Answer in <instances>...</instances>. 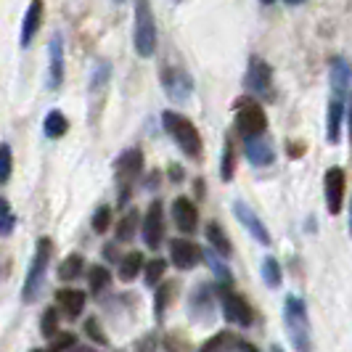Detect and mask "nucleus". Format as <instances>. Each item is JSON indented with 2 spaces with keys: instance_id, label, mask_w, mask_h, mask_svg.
<instances>
[{
  "instance_id": "1",
  "label": "nucleus",
  "mask_w": 352,
  "mask_h": 352,
  "mask_svg": "<svg viewBox=\"0 0 352 352\" xmlns=\"http://www.w3.org/2000/svg\"><path fill=\"white\" fill-rule=\"evenodd\" d=\"M283 323L289 339L294 344V352H313V342H310V318H307V307L302 297L289 294L283 302Z\"/></svg>"
},
{
  "instance_id": "2",
  "label": "nucleus",
  "mask_w": 352,
  "mask_h": 352,
  "mask_svg": "<svg viewBox=\"0 0 352 352\" xmlns=\"http://www.w3.org/2000/svg\"><path fill=\"white\" fill-rule=\"evenodd\" d=\"M162 122H164L167 135L177 143V148H180L186 157L188 159L201 157V135H199L196 124L191 122L188 117H183V114L167 109V111H162Z\"/></svg>"
},
{
  "instance_id": "3",
  "label": "nucleus",
  "mask_w": 352,
  "mask_h": 352,
  "mask_svg": "<svg viewBox=\"0 0 352 352\" xmlns=\"http://www.w3.org/2000/svg\"><path fill=\"white\" fill-rule=\"evenodd\" d=\"M51 254H53V241L51 239H40L35 247V257H32L30 270H27V278H24V289H21L24 302L37 300V294H40V289H43V281H45V273H48Z\"/></svg>"
},
{
  "instance_id": "4",
  "label": "nucleus",
  "mask_w": 352,
  "mask_h": 352,
  "mask_svg": "<svg viewBox=\"0 0 352 352\" xmlns=\"http://www.w3.org/2000/svg\"><path fill=\"white\" fill-rule=\"evenodd\" d=\"M133 43L135 51L143 58H151L157 53V19L148 3L135 6V30H133Z\"/></svg>"
},
{
  "instance_id": "5",
  "label": "nucleus",
  "mask_w": 352,
  "mask_h": 352,
  "mask_svg": "<svg viewBox=\"0 0 352 352\" xmlns=\"http://www.w3.org/2000/svg\"><path fill=\"white\" fill-rule=\"evenodd\" d=\"M236 130L247 138H260L265 130H267V114L257 101L252 98H241L236 104Z\"/></svg>"
},
{
  "instance_id": "6",
  "label": "nucleus",
  "mask_w": 352,
  "mask_h": 352,
  "mask_svg": "<svg viewBox=\"0 0 352 352\" xmlns=\"http://www.w3.org/2000/svg\"><path fill=\"white\" fill-rule=\"evenodd\" d=\"M217 297H220V310H223L226 320L236 323V326H244V329L252 326L254 313H252V307H249L247 300H244L241 294H236V292H230V289H220Z\"/></svg>"
},
{
  "instance_id": "7",
  "label": "nucleus",
  "mask_w": 352,
  "mask_h": 352,
  "mask_svg": "<svg viewBox=\"0 0 352 352\" xmlns=\"http://www.w3.org/2000/svg\"><path fill=\"white\" fill-rule=\"evenodd\" d=\"M344 191H347L344 170H342V167L326 170V177H323V196H326V210L331 212V214H339V212H342Z\"/></svg>"
},
{
  "instance_id": "8",
  "label": "nucleus",
  "mask_w": 352,
  "mask_h": 352,
  "mask_svg": "<svg viewBox=\"0 0 352 352\" xmlns=\"http://www.w3.org/2000/svg\"><path fill=\"white\" fill-rule=\"evenodd\" d=\"M162 85H164V93L175 101V104H183V101H188L191 98V90H194V80L188 77V72L186 69H164L162 72Z\"/></svg>"
},
{
  "instance_id": "9",
  "label": "nucleus",
  "mask_w": 352,
  "mask_h": 352,
  "mask_svg": "<svg viewBox=\"0 0 352 352\" xmlns=\"http://www.w3.org/2000/svg\"><path fill=\"white\" fill-rule=\"evenodd\" d=\"M162 239H164V210L162 201H151L143 217V241L148 249H159Z\"/></svg>"
},
{
  "instance_id": "10",
  "label": "nucleus",
  "mask_w": 352,
  "mask_h": 352,
  "mask_svg": "<svg viewBox=\"0 0 352 352\" xmlns=\"http://www.w3.org/2000/svg\"><path fill=\"white\" fill-rule=\"evenodd\" d=\"M201 252L204 249L188 241V239H173L170 241V260L177 270H194L196 265L201 263Z\"/></svg>"
},
{
  "instance_id": "11",
  "label": "nucleus",
  "mask_w": 352,
  "mask_h": 352,
  "mask_svg": "<svg viewBox=\"0 0 352 352\" xmlns=\"http://www.w3.org/2000/svg\"><path fill=\"white\" fill-rule=\"evenodd\" d=\"M114 173H117V180L122 183L124 188H130L143 173V151L141 148H127L122 157L114 162Z\"/></svg>"
},
{
  "instance_id": "12",
  "label": "nucleus",
  "mask_w": 352,
  "mask_h": 352,
  "mask_svg": "<svg viewBox=\"0 0 352 352\" xmlns=\"http://www.w3.org/2000/svg\"><path fill=\"white\" fill-rule=\"evenodd\" d=\"M247 85L252 93L257 96H267L270 85H273V72L267 67V61L260 56H252L249 58V69H247Z\"/></svg>"
},
{
  "instance_id": "13",
  "label": "nucleus",
  "mask_w": 352,
  "mask_h": 352,
  "mask_svg": "<svg viewBox=\"0 0 352 352\" xmlns=\"http://www.w3.org/2000/svg\"><path fill=\"white\" fill-rule=\"evenodd\" d=\"M173 220H175L177 230L194 233L199 228V210H196L194 201L186 199V196H177L175 201H173Z\"/></svg>"
},
{
  "instance_id": "14",
  "label": "nucleus",
  "mask_w": 352,
  "mask_h": 352,
  "mask_svg": "<svg viewBox=\"0 0 352 352\" xmlns=\"http://www.w3.org/2000/svg\"><path fill=\"white\" fill-rule=\"evenodd\" d=\"M233 212H236V217H239V223L244 226V228L260 241V244H270V233H267V228H265V223L257 217V212L252 210V207H247L244 201H236L233 204Z\"/></svg>"
},
{
  "instance_id": "15",
  "label": "nucleus",
  "mask_w": 352,
  "mask_h": 352,
  "mask_svg": "<svg viewBox=\"0 0 352 352\" xmlns=\"http://www.w3.org/2000/svg\"><path fill=\"white\" fill-rule=\"evenodd\" d=\"M48 56H51V67H48V88L58 90L61 88V82H64V40H61V35L51 37Z\"/></svg>"
},
{
  "instance_id": "16",
  "label": "nucleus",
  "mask_w": 352,
  "mask_h": 352,
  "mask_svg": "<svg viewBox=\"0 0 352 352\" xmlns=\"http://www.w3.org/2000/svg\"><path fill=\"white\" fill-rule=\"evenodd\" d=\"M244 154H247L249 164H254V167H267L276 162V151H273L270 141H265V138H247Z\"/></svg>"
},
{
  "instance_id": "17",
  "label": "nucleus",
  "mask_w": 352,
  "mask_h": 352,
  "mask_svg": "<svg viewBox=\"0 0 352 352\" xmlns=\"http://www.w3.org/2000/svg\"><path fill=\"white\" fill-rule=\"evenodd\" d=\"M85 294L77 292V289H61L56 292V310L64 313L67 318H77L85 310Z\"/></svg>"
},
{
  "instance_id": "18",
  "label": "nucleus",
  "mask_w": 352,
  "mask_h": 352,
  "mask_svg": "<svg viewBox=\"0 0 352 352\" xmlns=\"http://www.w3.org/2000/svg\"><path fill=\"white\" fill-rule=\"evenodd\" d=\"M342 117H344V101L331 98L329 114H326V141L329 143H339V138H342Z\"/></svg>"
},
{
  "instance_id": "19",
  "label": "nucleus",
  "mask_w": 352,
  "mask_h": 352,
  "mask_svg": "<svg viewBox=\"0 0 352 352\" xmlns=\"http://www.w3.org/2000/svg\"><path fill=\"white\" fill-rule=\"evenodd\" d=\"M352 82V67L347 58H334L331 61V88H334V98H342L344 90Z\"/></svg>"
},
{
  "instance_id": "20",
  "label": "nucleus",
  "mask_w": 352,
  "mask_h": 352,
  "mask_svg": "<svg viewBox=\"0 0 352 352\" xmlns=\"http://www.w3.org/2000/svg\"><path fill=\"white\" fill-rule=\"evenodd\" d=\"M40 19H43V3H32L24 14V24H21V45L27 48L32 40H35L37 30H40Z\"/></svg>"
},
{
  "instance_id": "21",
  "label": "nucleus",
  "mask_w": 352,
  "mask_h": 352,
  "mask_svg": "<svg viewBox=\"0 0 352 352\" xmlns=\"http://www.w3.org/2000/svg\"><path fill=\"white\" fill-rule=\"evenodd\" d=\"M138 226H141V214L135 210L124 212V217H120V223H117V241H133L135 239V233H138Z\"/></svg>"
},
{
  "instance_id": "22",
  "label": "nucleus",
  "mask_w": 352,
  "mask_h": 352,
  "mask_svg": "<svg viewBox=\"0 0 352 352\" xmlns=\"http://www.w3.org/2000/svg\"><path fill=\"white\" fill-rule=\"evenodd\" d=\"M207 241L212 244V252H217L220 257H230L233 247H230V241H228V236H226V230L220 228L217 223H207Z\"/></svg>"
},
{
  "instance_id": "23",
  "label": "nucleus",
  "mask_w": 352,
  "mask_h": 352,
  "mask_svg": "<svg viewBox=\"0 0 352 352\" xmlns=\"http://www.w3.org/2000/svg\"><path fill=\"white\" fill-rule=\"evenodd\" d=\"M141 267H143V254H141V252H127L122 260H120V267H117L120 281H133V278L141 273Z\"/></svg>"
},
{
  "instance_id": "24",
  "label": "nucleus",
  "mask_w": 352,
  "mask_h": 352,
  "mask_svg": "<svg viewBox=\"0 0 352 352\" xmlns=\"http://www.w3.org/2000/svg\"><path fill=\"white\" fill-rule=\"evenodd\" d=\"M82 270H85V257L80 252H72L69 257L58 265V278L61 281H74L77 276H82Z\"/></svg>"
},
{
  "instance_id": "25",
  "label": "nucleus",
  "mask_w": 352,
  "mask_h": 352,
  "mask_svg": "<svg viewBox=\"0 0 352 352\" xmlns=\"http://www.w3.org/2000/svg\"><path fill=\"white\" fill-rule=\"evenodd\" d=\"M43 130H45L48 138H61V135H67V130H69V120H67L58 109H53V111H48V117H45V122H43Z\"/></svg>"
},
{
  "instance_id": "26",
  "label": "nucleus",
  "mask_w": 352,
  "mask_h": 352,
  "mask_svg": "<svg viewBox=\"0 0 352 352\" xmlns=\"http://www.w3.org/2000/svg\"><path fill=\"white\" fill-rule=\"evenodd\" d=\"M236 344H239V336L223 331V334H214L212 339H207L199 352H233Z\"/></svg>"
},
{
  "instance_id": "27",
  "label": "nucleus",
  "mask_w": 352,
  "mask_h": 352,
  "mask_svg": "<svg viewBox=\"0 0 352 352\" xmlns=\"http://www.w3.org/2000/svg\"><path fill=\"white\" fill-rule=\"evenodd\" d=\"M88 281H90V292L98 297L101 292H106V289H109V283H111V273L106 270L104 265H96V267H90Z\"/></svg>"
},
{
  "instance_id": "28",
  "label": "nucleus",
  "mask_w": 352,
  "mask_h": 352,
  "mask_svg": "<svg viewBox=\"0 0 352 352\" xmlns=\"http://www.w3.org/2000/svg\"><path fill=\"white\" fill-rule=\"evenodd\" d=\"M263 281L270 286V289H278L283 281V273H281V265L276 257H265L263 260Z\"/></svg>"
},
{
  "instance_id": "29",
  "label": "nucleus",
  "mask_w": 352,
  "mask_h": 352,
  "mask_svg": "<svg viewBox=\"0 0 352 352\" xmlns=\"http://www.w3.org/2000/svg\"><path fill=\"white\" fill-rule=\"evenodd\" d=\"M14 173V154L8 143H0V186H6Z\"/></svg>"
},
{
  "instance_id": "30",
  "label": "nucleus",
  "mask_w": 352,
  "mask_h": 352,
  "mask_svg": "<svg viewBox=\"0 0 352 352\" xmlns=\"http://www.w3.org/2000/svg\"><path fill=\"white\" fill-rule=\"evenodd\" d=\"M14 228H16V217L11 212V204H8V199L0 196V236H11Z\"/></svg>"
},
{
  "instance_id": "31",
  "label": "nucleus",
  "mask_w": 352,
  "mask_h": 352,
  "mask_svg": "<svg viewBox=\"0 0 352 352\" xmlns=\"http://www.w3.org/2000/svg\"><path fill=\"white\" fill-rule=\"evenodd\" d=\"M173 294H175V283H173V281H164V283H162V289L157 292V300H154V313H157V318L164 316L167 305L173 302Z\"/></svg>"
},
{
  "instance_id": "32",
  "label": "nucleus",
  "mask_w": 352,
  "mask_h": 352,
  "mask_svg": "<svg viewBox=\"0 0 352 352\" xmlns=\"http://www.w3.org/2000/svg\"><path fill=\"white\" fill-rule=\"evenodd\" d=\"M201 257L210 263V267L214 270V276H217V278H223V281H230L228 265L220 260V254H217V252H212V249H204V252H201Z\"/></svg>"
},
{
  "instance_id": "33",
  "label": "nucleus",
  "mask_w": 352,
  "mask_h": 352,
  "mask_svg": "<svg viewBox=\"0 0 352 352\" xmlns=\"http://www.w3.org/2000/svg\"><path fill=\"white\" fill-rule=\"evenodd\" d=\"M164 270H167V263H164V260H151V263H146L143 265L146 283H148V286H157V283L164 278Z\"/></svg>"
},
{
  "instance_id": "34",
  "label": "nucleus",
  "mask_w": 352,
  "mask_h": 352,
  "mask_svg": "<svg viewBox=\"0 0 352 352\" xmlns=\"http://www.w3.org/2000/svg\"><path fill=\"white\" fill-rule=\"evenodd\" d=\"M56 331H58V310L48 307L43 313V318H40V334L45 336V339H51V336H56Z\"/></svg>"
},
{
  "instance_id": "35",
  "label": "nucleus",
  "mask_w": 352,
  "mask_h": 352,
  "mask_svg": "<svg viewBox=\"0 0 352 352\" xmlns=\"http://www.w3.org/2000/svg\"><path fill=\"white\" fill-rule=\"evenodd\" d=\"M90 226H93L96 233H106L109 226H111V210L109 207H98L96 214H93V220H90Z\"/></svg>"
},
{
  "instance_id": "36",
  "label": "nucleus",
  "mask_w": 352,
  "mask_h": 352,
  "mask_svg": "<svg viewBox=\"0 0 352 352\" xmlns=\"http://www.w3.org/2000/svg\"><path fill=\"white\" fill-rule=\"evenodd\" d=\"M85 331H88V334L93 336V342H98L101 347L109 344V339H106V334L101 331V326H98V320H96V318H90L88 323H85Z\"/></svg>"
},
{
  "instance_id": "37",
  "label": "nucleus",
  "mask_w": 352,
  "mask_h": 352,
  "mask_svg": "<svg viewBox=\"0 0 352 352\" xmlns=\"http://www.w3.org/2000/svg\"><path fill=\"white\" fill-rule=\"evenodd\" d=\"M220 175L223 180H230L233 177V146H226V154H223V164H220Z\"/></svg>"
},
{
  "instance_id": "38",
  "label": "nucleus",
  "mask_w": 352,
  "mask_h": 352,
  "mask_svg": "<svg viewBox=\"0 0 352 352\" xmlns=\"http://www.w3.org/2000/svg\"><path fill=\"white\" fill-rule=\"evenodd\" d=\"M72 344H74V336L61 334L58 336V342H53L51 347H48V352H61V350H67V347H72Z\"/></svg>"
},
{
  "instance_id": "39",
  "label": "nucleus",
  "mask_w": 352,
  "mask_h": 352,
  "mask_svg": "<svg viewBox=\"0 0 352 352\" xmlns=\"http://www.w3.org/2000/svg\"><path fill=\"white\" fill-rule=\"evenodd\" d=\"M236 350L239 352H260L254 344H249V342H244V339H239V344H236Z\"/></svg>"
},
{
  "instance_id": "40",
  "label": "nucleus",
  "mask_w": 352,
  "mask_h": 352,
  "mask_svg": "<svg viewBox=\"0 0 352 352\" xmlns=\"http://www.w3.org/2000/svg\"><path fill=\"white\" fill-rule=\"evenodd\" d=\"M347 130H350V141H352V101H350V111H347Z\"/></svg>"
},
{
  "instance_id": "41",
  "label": "nucleus",
  "mask_w": 352,
  "mask_h": 352,
  "mask_svg": "<svg viewBox=\"0 0 352 352\" xmlns=\"http://www.w3.org/2000/svg\"><path fill=\"white\" fill-rule=\"evenodd\" d=\"M350 236H352V201H350Z\"/></svg>"
},
{
  "instance_id": "42",
  "label": "nucleus",
  "mask_w": 352,
  "mask_h": 352,
  "mask_svg": "<svg viewBox=\"0 0 352 352\" xmlns=\"http://www.w3.org/2000/svg\"><path fill=\"white\" fill-rule=\"evenodd\" d=\"M273 352H283V350H281V347H273Z\"/></svg>"
},
{
  "instance_id": "43",
  "label": "nucleus",
  "mask_w": 352,
  "mask_h": 352,
  "mask_svg": "<svg viewBox=\"0 0 352 352\" xmlns=\"http://www.w3.org/2000/svg\"><path fill=\"white\" fill-rule=\"evenodd\" d=\"M32 352H43V350H32Z\"/></svg>"
}]
</instances>
